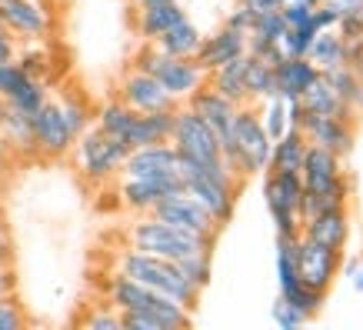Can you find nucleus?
Masks as SVG:
<instances>
[{"label": "nucleus", "mask_w": 363, "mask_h": 330, "mask_svg": "<svg viewBox=\"0 0 363 330\" xmlns=\"http://www.w3.org/2000/svg\"><path fill=\"white\" fill-rule=\"evenodd\" d=\"M113 274H123L137 280V284L150 287V290H160V294H167L187 310H197L200 304V290L180 274V267L174 260L154 257V253L137 251V247H121L113 253Z\"/></svg>", "instance_id": "f257e3e1"}, {"label": "nucleus", "mask_w": 363, "mask_h": 330, "mask_svg": "<svg viewBox=\"0 0 363 330\" xmlns=\"http://www.w3.org/2000/svg\"><path fill=\"white\" fill-rule=\"evenodd\" d=\"M123 243L164 257V260H184L197 251H213V243H207L203 237L180 231L167 220H157L154 214H137V220L123 227Z\"/></svg>", "instance_id": "f03ea898"}, {"label": "nucleus", "mask_w": 363, "mask_h": 330, "mask_svg": "<svg viewBox=\"0 0 363 330\" xmlns=\"http://www.w3.org/2000/svg\"><path fill=\"white\" fill-rule=\"evenodd\" d=\"M130 67L150 74L154 80H160V87H164L177 104H184L194 90H200L207 84V74L200 70V64L194 57H170V54H164L154 40H143L140 50L133 54Z\"/></svg>", "instance_id": "7ed1b4c3"}, {"label": "nucleus", "mask_w": 363, "mask_h": 330, "mask_svg": "<svg viewBox=\"0 0 363 330\" xmlns=\"http://www.w3.org/2000/svg\"><path fill=\"white\" fill-rule=\"evenodd\" d=\"M107 304L117 310H143V314H154V317L164 320L167 330H184L194 324V310L180 307L177 300H170L160 290H150V287L137 284L130 277L113 274L107 280Z\"/></svg>", "instance_id": "20e7f679"}, {"label": "nucleus", "mask_w": 363, "mask_h": 330, "mask_svg": "<svg viewBox=\"0 0 363 330\" xmlns=\"http://www.w3.org/2000/svg\"><path fill=\"white\" fill-rule=\"evenodd\" d=\"M74 164H77L80 177L100 187V184H111L113 177H121V167L130 154V147L117 137H107L104 131L97 127H87V131L80 133L77 141H74Z\"/></svg>", "instance_id": "39448f33"}, {"label": "nucleus", "mask_w": 363, "mask_h": 330, "mask_svg": "<svg viewBox=\"0 0 363 330\" xmlns=\"http://www.w3.org/2000/svg\"><path fill=\"white\" fill-rule=\"evenodd\" d=\"M233 143H237V154H233V160H230L233 174L240 177V180H247V177H253V174H267L274 141L267 137L253 104H240L237 114H233Z\"/></svg>", "instance_id": "423d86ee"}, {"label": "nucleus", "mask_w": 363, "mask_h": 330, "mask_svg": "<svg viewBox=\"0 0 363 330\" xmlns=\"http://www.w3.org/2000/svg\"><path fill=\"white\" fill-rule=\"evenodd\" d=\"M170 143L177 147V154L197 157V160H220V143L217 133L194 107L180 104L174 110V131H170Z\"/></svg>", "instance_id": "0eeeda50"}, {"label": "nucleus", "mask_w": 363, "mask_h": 330, "mask_svg": "<svg viewBox=\"0 0 363 330\" xmlns=\"http://www.w3.org/2000/svg\"><path fill=\"white\" fill-rule=\"evenodd\" d=\"M157 220H167V224H174V227H180V231L187 233H197V237H203L207 243H217V237H220V224L210 217L207 210L200 207L197 200L190 197L187 190H177V194H167L160 204H157L154 210H150Z\"/></svg>", "instance_id": "6e6552de"}, {"label": "nucleus", "mask_w": 363, "mask_h": 330, "mask_svg": "<svg viewBox=\"0 0 363 330\" xmlns=\"http://www.w3.org/2000/svg\"><path fill=\"white\" fill-rule=\"evenodd\" d=\"M294 251H297V274L300 284L317 290V294H330L333 280L340 274V257L343 251H330V247H320V243L307 241L300 233L294 241Z\"/></svg>", "instance_id": "1a4fd4ad"}, {"label": "nucleus", "mask_w": 363, "mask_h": 330, "mask_svg": "<svg viewBox=\"0 0 363 330\" xmlns=\"http://www.w3.org/2000/svg\"><path fill=\"white\" fill-rule=\"evenodd\" d=\"M184 190V177L170 174V177H121L117 184V200L123 210L130 214H150V210L167 197Z\"/></svg>", "instance_id": "9d476101"}, {"label": "nucleus", "mask_w": 363, "mask_h": 330, "mask_svg": "<svg viewBox=\"0 0 363 330\" xmlns=\"http://www.w3.org/2000/svg\"><path fill=\"white\" fill-rule=\"evenodd\" d=\"M30 121H33V143H37V150L44 157H64L77 141V133L70 131V123H67L57 100H47Z\"/></svg>", "instance_id": "9b49d317"}, {"label": "nucleus", "mask_w": 363, "mask_h": 330, "mask_svg": "<svg viewBox=\"0 0 363 330\" xmlns=\"http://www.w3.org/2000/svg\"><path fill=\"white\" fill-rule=\"evenodd\" d=\"M117 100L127 104L130 110L137 114H154V110H174L177 100L160 87V80H154L150 74H143V70H127L121 80V87H117Z\"/></svg>", "instance_id": "f8f14e48"}, {"label": "nucleus", "mask_w": 363, "mask_h": 330, "mask_svg": "<svg viewBox=\"0 0 363 330\" xmlns=\"http://www.w3.org/2000/svg\"><path fill=\"white\" fill-rule=\"evenodd\" d=\"M300 131L307 137V143L327 147L333 154L350 157L353 143H357V123L353 121H340V117H323V114H303Z\"/></svg>", "instance_id": "ddd939ff"}, {"label": "nucleus", "mask_w": 363, "mask_h": 330, "mask_svg": "<svg viewBox=\"0 0 363 330\" xmlns=\"http://www.w3.org/2000/svg\"><path fill=\"white\" fill-rule=\"evenodd\" d=\"M0 21L11 33L27 40H40L50 33V11L44 0H0Z\"/></svg>", "instance_id": "4468645a"}, {"label": "nucleus", "mask_w": 363, "mask_h": 330, "mask_svg": "<svg viewBox=\"0 0 363 330\" xmlns=\"http://www.w3.org/2000/svg\"><path fill=\"white\" fill-rule=\"evenodd\" d=\"M243 54H247V33L233 31V27H227V23H223L220 31H213L210 37H203V40H200V50L194 54V60L200 64V70H203V74H210V70H217L220 64L237 60V57H243Z\"/></svg>", "instance_id": "2eb2a0df"}, {"label": "nucleus", "mask_w": 363, "mask_h": 330, "mask_svg": "<svg viewBox=\"0 0 363 330\" xmlns=\"http://www.w3.org/2000/svg\"><path fill=\"white\" fill-rule=\"evenodd\" d=\"M184 190L197 200L200 207L207 210L217 224H227L233 217V207H237V194L240 187H230V184H217V180H203V177H187L184 180Z\"/></svg>", "instance_id": "dca6fc26"}, {"label": "nucleus", "mask_w": 363, "mask_h": 330, "mask_svg": "<svg viewBox=\"0 0 363 330\" xmlns=\"http://www.w3.org/2000/svg\"><path fill=\"white\" fill-rule=\"evenodd\" d=\"M177 174V147L150 143V147H133L121 167V177H170Z\"/></svg>", "instance_id": "f3484780"}, {"label": "nucleus", "mask_w": 363, "mask_h": 330, "mask_svg": "<svg viewBox=\"0 0 363 330\" xmlns=\"http://www.w3.org/2000/svg\"><path fill=\"white\" fill-rule=\"evenodd\" d=\"M347 157L333 154L327 147H317V143H307V154H303V167H300V177H303V190H327L333 187L343 174H347V167H343Z\"/></svg>", "instance_id": "a211bd4d"}, {"label": "nucleus", "mask_w": 363, "mask_h": 330, "mask_svg": "<svg viewBox=\"0 0 363 330\" xmlns=\"http://www.w3.org/2000/svg\"><path fill=\"white\" fill-rule=\"evenodd\" d=\"M303 237L320 247H330V251H343L350 243V207H337V210H323L313 217L303 220Z\"/></svg>", "instance_id": "6ab92c4d"}, {"label": "nucleus", "mask_w": 363, "mask_h": 330, "mask_svg": "<svg viewBox=\"0 0 363 330\" xmlns=\"http://www.w3.org/2000/svg\"><path fill=\"white\" fill-rule=\"evenodd\" d=\"M184 104L197 110L200 117L213 127V133H217V137L233 131V114H237V104H233V100H227L223 94H217L210 84H203L200 90H194Z\"/></svg>", "instance_id": "aec40b11"}, {"label": "nucleus", "mask_w": 363, "mask_h": 330, "mask_svg": "<svg viewBox=\"0 0 363 330\" xmlns=\"http://www.w3.org/2000/svg\"><path fill=\"white\" fill-rule=\"evenodd\" d=\"M317 67L310 64L307 57H284L274 67V80H277V97L284 100H300L303 90L317 80Z\"/></svg>", "instance_id": "412c9836"}, {"label": "nucleus", "mask_w": 363, "mask_h": 330, "mask_svg": "<svg viewBox=\"0 0 363 330\" xmlns=\"http://www.w3.org/2000/svg\"><path fill=\"white\" fill-rule=\"evenodd\" d=\"M133 11H137V33H140V40H157L177 21L187 17V11L180 7V0H157V4L133 7Z\"/></svg>", "instance_id": "4be33fe9"}, {"label": "nucleus", "mask_w": 363, "mask_h": 330, "mask_svg": "<svg viewBox=\"0 0 363 330\" xmlns=\"http://www.w3.org/2000/svg\"><path fill=\"white\" fill-rule=\"evenodd\" d=\"M300 104H303V110L307 114H323V117H340V121H353L357 123V110L347 107L340 100V94L330 87V80L323 77V74H317V80L310 84L307 90H303V97H300Z\"/></svg>", "instance_id": "5701e85b"}, {"label": "nucleus", "mask_w": 363, "mask_h": 330, "mask_svg": "<svg viewBox=\"0 0 363 330\" xmlns=\"http://www.w3.org/2000/svg\"><path fill=\"white\" fill-rule=\"evenodd\" d=\"M180 107V104H177ZM174 107V110H177ZM174 110H154V114H137L133 127L127 133V147H150V143H167L174 131Z\"/></svg>", "instance_id": "b1692460"}, {"label": "nucleus", "mask_w": 363, "mask_h": 330, "mask_svg": "<svg viewBox=\"0 0 363 330\" xmlns=\"http://www.w3.org/2000/svg\"><path fill=\"white\" fill-rule=\"evenodd\" d=\"M303 154H307V137H303V131H300V127H286V131L274 141L267 170H290V174H300Z\"/></svg>", "instance_id": "393cba45"}, {"label": "nucleus", "mask_w": 363, "mask_h": 330, "mask_svg": "<svg viewBox=\"0 0 363 330\" xmlns=\"http://www.w3.org/2000/svg\"><path fill=\"white\" fill-rule=\"evenodd\" d=\"M350 197H353V184L350 177L343 174L333 187L327 190H303V197H300V217L307 220L313 214H323V210H337V207H350Z\"/></svg>", "instance_id": "a878e982"}, {"label": "nucleus", "mask_w": 363, "mask_h": 330, "mask_svg": "<svg viewBox=\"0 0 363 330\" xmlns=\"http://www.w3.org/2000/svg\"><path fill=\"white\" fill-rule=\"evenodd\" d=\"M243 70H247V54L237 57V60H227V64H220L217 70H210V74H207V84L217 90V94H223L227 100H233V104L240 107V104H247Z\"/></svg>", "instance_id": "bb28decb"}, {"label": "nucleus", "mask_w": 363, "mask_h": 330, "mask_svg": "<svg viewBox=\"0 0 363 330\" xmlns=\"http://www.w3.org/2000/svg\"><path fill=\"white\" fill-rule=\"evenodd\" d=\"M200 40H203V33L197 31V23L184 17V21H177L170 31H164L157 37L154 44L170 57H194L200 50Z\"/></svg>", "instance_id": "cd10ccee"}, {"label": "nucleus", "mask_w": 363, "mask_h": 330, "mask_svg": "<svg viewBox=\"0 0 363 330\" xmlns=\"http://www.w3.org/2000/svg\"><path fill=\"white\" fill-rule=\"evenodd\" d=\"M284 31H286V23H284V17H280V11L257 13L250 23V31H247V54H264L267 47L280 44Z\"/></svg>", "instance_id": "c85d7f7f"}, {"label": "nucleus", "mask_w": 363, "mask_h": 330, "mask_svg": "<svg viewBox=\"0 0 363 330\" xmlns=\"http://www.w3.org/2000/svg\"><path fill=\"white\" fill-rule=\"evenodd\" d=\"M243 87H247V104H260V100L274 97L277 94V80H274V67L260 60V57L247 54V70H243Z\"/></svg>", "instance_id": "c756f323"}, {"label": "nucleus", "mask_w": 363, "mask_h": 330, "mask_svg": "<svg viewBox=\"0 0 363 330\" xmlns=\"http://www.w3.org/2000/svg\"><path fill=\"white\" fill-rule=\"evenodd\" d=\"M307 60L317 67L320 74H327V70L343 64V37L337 33V27L317 31V37H313V44H310V50H307Z\"/></svg>", "instance_id": "7c9ffc66"}, {"label": "nucleus", "mask_w": 363, "mask_h": 330, "mask_svg": "<svg viewBox=\"0 0 363 330\" xmlns=\"http://www.w3.org/2000/svg\"><path fill=\"white\" fill-rule=\"evenodd\" d=\"M323 77L330 80V87L340 94V100L347 104V107H353L357 114H363V77L353 70V67L340 64V67H333V70H327Z\"/></svg>", "instance_id": "2f4dec72"}, {"label": "nucleus", "mask_w": 363, "mask_h": 330, "mask_svg": "<svg viewBox=\"0 0 363 330\" xmlns=\"http://www.w3.org/2000/svg\"><path fill=\"white\" fill-rule=\"evenodd\" d=\"M133 117H137V110H130L127 104H121V100H111V104H104L97 114V131H104L107 137H117V141L127 143Z\"/></svg>", "instance_id": "473e14b6"}, {"label": "nucleus", "mask_w": 363, "mask_h": 330, "mask_svg": "<svg viewBox=\"0 0 363 330\" xmlns=\"http://www.w3.org/2000/svg\"><path fill=\"white\" fill-rule=\"evenodd\" d=\"M0 131L7 133V141H11L13 147H21V150H37V143H33V121H30V114H21V110L7 107L4 121H0Z\"/></svg>", "instance_id": "72a5a7b5"}, {"label": "nucleus", "mask_w": 363, "mask_h": 330, "mask_svg": "<svg viewBox=\"0 0 363 330\" xmlns=\"http://www.w3.org/2000/svg\"><path fill=\"white\" fill-rule=\"evenodd\" d=\"M47 87H44V80L40 77H27L21 84V90H17V94H13L11 100H7V107H13V110H21V114H37V110L44 107L47 104Z\"/></svg>", "instance_id": "f704fd0d"}, {"label": "nucleus", "mask_w": 363, "mask_h": 330, "mask_svg": "<svg viewBox=\"0 0 363 330\" xmlns=\"http://www.w3.org/2000/svg\"><path fill=\"white\" fill-rule=\"evenodd\" d=\"M174 264L180 267V274L187 277L197 290H203L210 284V277H213V251H197L184 257V260H174Z\"/></svg>", "instance_id": "c9c22d12"}, {"label": "nucleus", "mask_w": 363, "mask_h": 330, "mask_svg": "<svg viewBox=\"0 0 363 330\" xmlns=\"http://www.w3.org/2000/svg\"><path fill=\"white\" fill-rule=\"evenodd\" d=\"M260 104H264V110H260L257 117H260V123H264L267 137H270V141H277V137L290 127V117H286V100L274 94V97L260 100Z\"/></svg>", "instance_id": "e433bc0d"}, {"label": "nucleus", "mask_w": 363, "mask_h": 330, "mask_svg": "<svg viewBox=\"0 0 363 330\" xmlns=\"http://www.w3.org/2000/svg\"><path fill=\"white\" fill-rule=\"evenodd\" d=\"M313 37H317L313 21L303 23V27H286L284 37H280V50H284V57H307Z\"/></svg>", "instance_id": "4c0bfd02"}, {"label": "nucleus", "mask_w": 363, "mask_h": 330, "mask_svg": "<svg viewBox=\"0 0 363 330\" xmlns=\"http://www.w3.org/2000/svg\"><path fill=\"white\" fill-rule=\"evenodd\" d=\"M57 104H60V110H64V117H67V123H70V131L80 137V133L90 127V110H87V104H84V100H77V97H60Z\"/></svg>", "instance_id": "58836bf2"}, {"label": "nucleus", "mask_w": 363, "mask_h": 330, "mask_svg": "<svg viewBox=\"0 0 363 330\" xmlns=\"http://www.w3.org/2000/svg\"><path fill=\"white\" fill-rule=\"evenodd\" d=\"M84 327L90 330H123L121 327V310L111 307V304H100L97 310H90L84 317Z\"/></svg>", "instance_id": "ea45409f"}, {"label": "nucleus", "mask_w": 363, "mask_h": 330, "mask_svg": "<svg viewBox=\"0 0 363 330\" xmlns=\"http://www.w3.org/2000/svg\"><path fill=\"white\" fill-rule=\"evenodd\" d=\"M274 320L280 324V330H297V327H303L307 324V314L303 310H297L294 304H286L284 297L274 304Z\"/></svg>", "instance_id": "a19ab883"}, {"label": "nucleus", "mask_w": 363, "mask_h": 330, "mask_svg": "<svg viewBox=\"0 0 363 330\" xmlns=\"http://www.w3.org/2000/svg\"><path fill=\"white\" fill-rule=\"evenodd\" d=\"M280 17H284L286 27H303V23L313 21V7L307 0H290V4H280Z\"/></svg>", "instance_id": "79ce46f5"}, {"label": "nucleus", "mask_w": 363, "mask_h": 330, "mask_svg": "<svg viewBox=\"0 0 363 330\" xmlns=\"http://www.w3.org/2000/svg\"><path fill=\"white\" fill-rule=\"evenodd\" d=\"M23 324H27V317H23L21 304L11 297H0V330H21Z\"/></svg>", "instance_id": "37998d69"}, {"label": "nucleus", "mask_w": 363, "mask_h": 330, "mask_svg": "<svg viewBox=\"0 0 363 330\" xmlns=\"http://www.w3.org/2000/svg\"><path fill=\"white\" fill-rule=\"evenodd\" d=\"M337 33H340L343 40H350V37H363V11L343 13L340 21H337Z\"/></svg>", "instance_id": "c03bdc74"}, {"label": "nucleus", "mask_w": 363, "mask_h": 330, "mask_svg": "<svg viewBox=\"0 0 363 330\" xmlns=\"http://www.w3.org/2000/svg\"><path fill=\"white\" fill-rule=\"evenodd\" d=\"M337 21H340V13L333 11V7H327V4L313 7V27L317 31H330V27H337Z\"/></svg>", "instance_id": "a18cd8bd"}, {"label": "nucleus", "mask_w": 363, "mask_h": 330, "mask_svg": "<svg viewBox=\"0 0 363 330\" xmlns=\"http://www.w3.org/2000/svg\"><path fill=\"white\" fill-rule=\"evenodd\" d=\"M13 60H17V64H21L23 70L30 74V77H40V74L47 70L44 54H37V50H33V54H21V57H13Z\"/></svg>", "instance_id": "49530a36"}, {"label": "nucleus", "mask_w": 363, "mask_h": 330, "mask_svg": "<svg viewBox=\"0 0 363 330\" xmlns=\"http://www.w3.org/2000/svg\"><path fill=\"white\" fill-rule=\"evenodd\" d=\"M250 23H253V13L243 7V4H237L230 13H227V27H233V31H250Z\"/></svg>", "instance_id": "de8ad7c7"}, {"label": "nucleus", "mask_w": 363, "mask_h": 330, "mask_svg": "<svg viewBox=\"0 0 363 330\" xmlns=\"http://www.w3.org/2000/svg\"><path fill=\"white\" fill-rule=\"evenodd\" d=\"M17 57V44H13V33L7 31V23L0 21V64Z\"/></svg>", "instance_id": "09e8293b"}, {"label": "nucleus", "mask_w": 363, "mask_h": 330, "mask_svg": "<svg viewBox=\"0 0 363 330\" xmlns=\"http://www.w3.org/2000/svg\"><path fill=\"white\" fill-rule=\"evenodd\" d=\"M237 4H243L247 11L257 17V13H270V11H280V0H237Z\"/></svg>", "instance_id": "8fccbe9b"}, {"label": "nucleus", "mask_w": 363, "mask_h": 330, "mask_svg": "<svg viewBox=\"0 0 363 330\" xmlns=\"http://www.w3.org/2000/svg\"><path fill=\"white\" fill-rule=\"evenodd\" d=\"M13 287H17V280H13L11 264H0V297H11Z\"/></svg>", "instance_id": "3c124183"}, {"label": "nucleus", "mask_w": 363, "mask_h": 330, "mask_svg": "<svg viewBox=\"0 0 363 330\" xmlns=\"http://www.w3.org/2000/svg\"><path fill=\"white\" fill-rule=\"evenodd\" d=\"M327 7H333V11L340 13H353V11H363V0H323Z\"/></svg>", "instance_id": "603ef678"}, {"label": "nucleus", "mask_w": 363, "mask_h": 330, "mask_svg": "<svg viewBox=\"0 0 363 330\" xmlns=\"http://www.w3.org/2000/svg\"><path fill=\"white\" fill-rule=\"evenodd\" d=\"M13 257V243H11V233H7V227L0 224V264H11Z\"/></svg>", "instance_id": "864d4df0"}, {"label": "nucleus", "mask_w": 363, "mask_h": 330, "mask_svg": "<svg viewBox=\"0 0 363 330\" xmlns=\"http://www.w3.org/2000/svg\"><path fill=\"white\" fill-rule=\"evenodd\" d=\"M353 287H357V290H363V267L357 270V280H353Z\"/></svg>", "instance_id": "5fc2aeb1"}, {"label": "nucleus", "mask_w": 363, "mask_h": 330, "mask_svg": "<svg viewBox=\"0 0 363 330\" xmlns=\"http://www.w3.org/2000/svg\"><path fill=\"white\" fill-rule=\"evenodd\" d=\"M307 4H310V7H317V4H323V0H307Z\"/></svg>", "instance_id": "6e6d98bb"}, {"label": "nucleus", "mask_w": 363, "mask_h": 330, "mask_svg": "<svg viewBox=\"0 0 363 330\" xmlns=\"http://www.w3.org/2000/svg\"><path fill=\"white\" fill-rule=\"evenodd\" d=\"M280 4H290V0H280Z\"/></svg>", "instance_id": "4d7b16f0"}, {"label": "nucleus", "mask_w": 363, "mask_h": 330, "mask_svg": "<svg viewBox=\"0 0 363 330\" xmlns=\"http://www.w3.org/2000/svg\"><path fill=\"white\" fill-rule=\"evenodd\" d=\"M130 4H137V0H130Z\"/></svg>", "instance_id": "13d9d810"}]
</instances>
